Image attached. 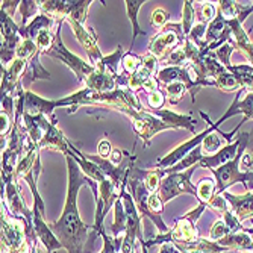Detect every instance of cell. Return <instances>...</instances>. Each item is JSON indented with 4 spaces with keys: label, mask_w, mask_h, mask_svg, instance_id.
<instances>
[{
    "label": "cell",
    "mask_w": 253,
    "mask_h": 253,
    "mask_svg": "<svg viewBox=\"0 0 253 253\" xmlns=\"http://www.w3.org/2000/svg\"><path fill=\"white\" fill-rule=\"evenodd\" d=\"M67 158V170H68V183H67V200L64 205V211L61 217L49 223L52 232L61 243L62 249L68 253H86V246L89 241V232L93 231V226H88L82 221L78 206L79 190L84 185H88L94 194V199L99 197V183L84 174L76 161L70 156Z\"/></svg>",
    "instance_id": "cell-1"
},
{
    "label": "cell",
    "mask_w": 253,
    "mask_h": 253,
    "mask_svg": "<svg viewBox=\"0 0 253 253\" xmlns=\"http://www.w3.org/2000/svg\"><path fill=\"white\" fill-rule=\"evenodd\" d=\"M125 116H127L132 122L135 133L144 141V147L150 146L152 138L167 129H187L190 132L196 130V122L191 116L185 114H176L170 109H159V111H136V109H122Z\"/></svg>",
    "instance_id": "cell-2"
},
{
    "label": "cell",
    "mask_w": 253,
    "mask_h": 253,
    "mask_svg": "<svg viewBox=\"0 0 253 253\" xmlns=\"http://www.w3.org/2000/svg\"><path fill=\"white\" fill-rule=\"evenodd\" d=\"M91 3L93 0H44V2H38L42 14L56 18L58 21L75 20L81 25H84L86 20Z\"/></svg>",
    "instance_id": "cell-3"
},
{
    "label": "cell",
    "mask_w": 253,
    "mask_h": 253,
    "mask_svg": "<svg viewBox=\"0 0 253 253\" xmlns=\"http://www.w3.org/2000/svg\"><path fill=\"white\" fill-rule=\"evenodd\" d=\"M61 26H62V21L61 20L56 21V38H55V42L50 47V50H47L44 55L62 61L76 75L79 82L85 84L89 79V76L94 73L96 67L88 64V62H85L84 59H81L79 56H76L75 53H72L70 50L65 47L64 41L61 40Z\"/></svg>",
    "instance_id": "cell-4"
},
{
    "label": "cell",
    "mask_w": 253,
    "mask_h": 253,
    "mask_svg": "<svg viewBox=\"0 0 253 253\" xmlns=\"http://www.w3.org/2000/svg\"><path fill=\"white\" fill-rule=\"evenodd\" d=\"M187 40L182 31L180 23H169L166 28L161 29L158 35L153 37V40L149 44V53L158 58L159 61H164L170 53L177 50L185 44Z\"/></svg>",
    "instance_id": "cell-5"
},
{
    "label": "cell",
    "mask_w": 253,
    "mask_h": 253,
    "mask_svg": "<svg viewBox=\"0 0 253 253\" xmlns=\"http://www.w3.org/2000/svg\"><path fill=\"white\" fill-rule=\"evenodd\" d=\"M127 187L130 188V193H132V197H133V202L136 205V210L140 212V215L143 217H147L153 221V224L158 227L159 234H166L169 232L170 229L169 226L164 223L163 217L159 214H155L150 211L149 208V197H150V193L147 191L146 185L143 179L140 177V174L136 173V169L135 166L130 169V174H129V179H127Z\"/></svg>",
    "instance_id": "cell-6"
},
{
    "label": "cell",
    "mask_w": 253,
    "mask_h": 253,
    "mask_svg": "<svg viewBox=\"0 0 253 253\" xmlns=\"http://www.w3.org/2000/svg\"><path fill=\"white\" fill-rule=\"evenodd\" d=\"M199 164L191 167L187 171H180V173H171L163 177L161 180V187L158 190V196L164 205L170 202L171 199L180 196V194H191L197 197V188L191 183V176L197 170Z\"/></svg>",
    "instance_id": "cell-7"
},
{
    "label": "cell",
    "mask_w": 253,
    "mask_h": 253,
    "mask_svg": "<svg viewBox=\"0 0 253 253\" xmlns=\"http://www.w3.org/2000/svg\"><path fill=\"white\" fill-rule=\"evenodd\" d=\"M200 116H202V119L203 120H206L208 122L211 126L208 127V129H205L203 132H200V133H197V135H194L191 140H188L187 143H183V144H180V146H177L176 149H173L169 155H166L163 159H158L156 161V164H155V169H158V170H167V169H170V167H173V166H176L177 163H180V161L185 158L190 152H193L196 147H199L202 143H203V140L206 136H208L210 133H212V132H215V130H218V126L220 125H217V123H212L211 122V119L206 116L205 112H200Z\"/></svg>",
    "instance_id": "cell-8"
},
{
    "label": "cell",
    "mask_w": 253,
    "mask_h": 253,
    "mask_svg": "<svg viewBox=\"0 0 253 253\" xmlns=\"http://www.w3.org/2000/svg\"><path fill=\"white\" fill-rule=\"evenodd\" d=\"M199 229L197 223L190 220L187 215H182L176 220L174 226L166 234H158L153 240L143 241L147 247L158 246V244H166V243H193L199 240Z\"/></svg>",
    "instance_id": "cell-9"
},
{
    "label": "cell",
    "mask_w": 253,
    "mask_h": 253,
    "mask_svg": "<svg viewBox=\"0 0 253 253\" xmlns=\"http://www.w3.org/2000/svg\"><path fill=\"white\" fill-rule=\"evenodd\" d=\"M0 23H2V67H8L17 53V47L21 42L20 37V26H17L12 17L2 11L0 15Z\"/></svg>",
    "instance_id": "cell-10"
},
{
    "label": "cell",
    "mask_w": 253,
    "mask_h": 253,
    "mask_svg": "<svg viewBox=\"0 0 253 253\" xmlns=\"http://www.w3.org/2000/svg\"><path fill=\"white\" fill-rule=\"evenodd\" d=\"M68 23H70V26L79 41V44L84 47V50L86 52L88 55V59H89V64L91 65H97L102 59H103V55L99 49L97 45V38H96V34L94 31L91 28H86L84 25H81V23L75 21V20H67Z\"/></svg>",
    "instance_id": "cell-11"
},
{
    "label": "cell",
    "mask_w": 253,
    "mask_h": 253,
    "mask_svg": "<svg viewBox=\"0 0 253 253\" xmlns=\"http://www.w3.org/2000/svg\"><path fill=\"white\" fill-rule=\"evenodd\" d=\"M5 185V194H6V205L9 206L11 214L25 220L26 224L34 227V214L32 210H29L25 205V200H23L21 194H20V188L17 185V180H8V182H2Z\"/></svg>",
    "instance_id": "cell-12"
},
{
    "label": "cell",
    "mask_w": 253,
    "mask_h": 253,
    "mask_svg": "<svg viewBox=\"0 0 253 253\" xmlns=\"http://www.w3.org/2000/svg\"><path fill=\"white\" fill-rule=\"evenodd\" d=\"M241 144V135H238V138L234 143H229L226 144L223 149H220L217 153L211 155V156H203L202 161L199 163V167H205V169H211L215 170L227 163L234 161L238 155V149Z\"/></svg>",
    "instance_id": "cell-13"
},
{
    "label": "cell",
    "mask_w": 253,
    "mask_h": 253,
    "mask_svg": "<svg viewBox=\"0 0 253 253\" xmlns=\"http://www.w3.org/2000/svg\"><path fill=\"white\" fill-rule=\"evenodd\" d=\"M58 108L56 100H45L32 91L26 89L25 93V114H31V116H45V117H53V111Z\"/></svg>",
    "instance_id": "cell-14"
},
{
    "label": "cell",
    "mask_w": 253,
    "mask_h": 253,
    "mask_svg": "<svg viewBox=\"0 0 253 253\" xmlns=\"http://www.w3.org/2000/svg\"><path fill=\"white\" fill-rule=\"evenodd\" d=\"M223 196L227 200V203L231 205V211L240 221L253 218V193H247L244 196H237V194H231V193L224 191Z\"/></svg>",
    "instance_id": "cell-15"
},
{
    "label": "cell",
    "mask_w": 253,
    "mask_h": 253,
    "mask_svg": "<svg viewBox=\"0 0 253 253\" xmlns=\"http://www.w3.org/2000/svg\"><path fill=\"white\" fill-rule=\"evenodd\" d=\"M41 149L58 150L64 155H67L68 150H70V147H68V140L64 136V133L56 127V117H53L49 130L45 132L41 143L38 144V150H41Z\"/></svg>",
    "instance_id": "cell-16"
},
{
    "label": "cell",
    "mask_w": 253,
    "mask_h": 253,
    "mask_svg": "<svg viewBox=\"0 0 253 253\" xmlns=\"http://www.w3.org/2000/svg\"><path fill=\"white\" fill-rule=\"evenodd\" d=\"M55 25V18L45 15V14H38L28 26L25 28H20V37L23 40H32L35 41L38 34L44 29H50Z\"/></svg>",
    "instance_id": "cell-17"
},
{
    "label": "cell",
    "mask_w": 253,
    "mask_h": 253,
    "mask_svg": "<svg viewBox=\"0 0 253 253\" xmlns=\"http://www.w3.org/2000/svg\"><path fill=\"white\" fill-rule=\"evenodd\" d=\"M40 56H41V52H38L28 64V70L25 73V76H23L21 79V85L23 88H28L34 81L37 79H45V81H50V75L49 72L44 70V67L41 65V61H40Z\"/></svg>",
    "instance_id": "cell-18"
},
{
    "label": "cell",
    "mask_w": 253,
    "mask_h": 253,
    "mask_svg": "<svg viewBox=\"0 0 253 253\" xmlns=\"http://www.w3.org/2000/svg\"><path fill=\"white\" fill-rule=\"evenodd\" d=\"M220 246L226 247L227 250H253V237L246 232H237V234H229L227 237L217 241Z\"/></svg>",
    "instance_id": "cell-19"
},
{
    "label": "cell",
    "mask_w": 253,
    "mask_h": 253,
    "mask_svg": "<svg viewBox=\"0 0 253 253\" xmlns=\"http://www.w3.org/2000/svg\"><path fill=\"white\" fill-rule=\"evenodd\" d=\"M126 3V11H127V18L130 20L132 23V42H130V47H129V52H132L133 49V44H135V40L138 35H147L141 28H140V23H138V11L140 8L146 3L144 0H127Z\"/></svg>",
    "instance_id": "cell-20"
},
{
    "label": "cell",
    "mask_w": 253,
    "mask_h": 253,
    "mask_svg": "<svg viewBox=\"0 0 253 253\" xmlns=\"http://www.w3.org/2000/svg\"><path fill=\"white\" fill-rule=\"evenodd\" d=\"M135 169H136V173L140 174V177L143 179L147 191L150 194L158 193V190L161 187V180H163V177H164L163 171L158 170V169H155V170H141L138 167H135Z\"/></svg>",
    "instance_id": "cell-21"
},
{
    "label": "cell",
    "mask_w": 253,
    "mask_h": 253,
    "mask_svg": "<svg viewBox=\"0 0 253 253\" xmlns=\"http://www.w3.org/2000/svg\"><path fill=\"white\" fill-rule=\"evenodd\" d=\"M114 211H116V217H114V223L111 224V234L114 238H119V235L122 232H126V223H127L122 197L116 202V205H114Z\"/></svg>",
    "instance_id": "cell-22"
},
{
    "label": "cell",
    "mask_w": 253,
    "mask_h": 253,
    "mask_svg": "<svg viewBox=\"0 0 253 253\" xmlns=\"http://www.w3.org/2000/svg\"><path fill=\"white\" fill-rule=\"evenodd\" d=\"M217 196V182L211 177H205L197 183V199L200 203L208 205Z\"/></svg>",
    "instance_id": "cell-23"
},
{
    "label": "cell",
    "mask_w": 253,
    "mask_h": 253,
    "mask_svg": "<svg viewBox=\"0 0 253 253\" xmlns=\"http://www.w3.org/2000/svg\"><path fill=\"white\" fill-rule=\"evenodd\" d=\"M235 102H237L240 114H244V119H243L244 123L253 119V93H247L246 89H240Z\"/></svg>",
    "instance_id": "cell-24"
},
{
    "label": "cell",
    "mask_w": 253,
    "mask_h": 253,
    "mask_svg": "<svg viewBox=\"0 0 253 253\" xmlns=\"http://www.w3.org/2000/svg\"><path fill=\"white\" fill-rule=\"evenodd\" d=\"M153 78H155V75L152 72H149L146 67H141L140 70H136L132 76H129L127 88L135 93V91H138V89H143L144 85Z\"/></svg>",
    "instance_id": "cell-25"
},
{
    "label": "cell",
    "mask_w": 253,
    "mask_h": 253,
    "mask_svg": "<svg viewBox=\"0 0 253 253\" xmlns=\"http://www.w3.org/2000/svg\"><path fill=\"white\" fill-rule=\"evenodd\" d=\"M182 31H183V35L185 38L190 35L193 26L196 25V15H194V6H193V2H185L183 3V9H182Z\"/></svg>",
    "instance_id": "cell-26"
},
{
    "label": "cell",
    "mask_w": 253,
    "mask_h": 253,
    "mask_svg": "<svg viewBox=\"0 0 253 253\" xmlns=\"http://www.w3.org/2000/svg\"><path fill=\"white\" fill-rule=\"evenodd\" d=\"M215 86L223 89V91H240L243 89L241 81L231 72H226L224 75H221L217 81H215Z\"/></svg>",
    "instance_id": "cell-27"
},
{
    "label": "cell",
    "mask_w": 253,
    "mask_h": 253,
    "mask_svg": "<svg viewBox=\"0 0 253 253\" xmlns=\"http://www.w3.org/2000/svg\"><path fill=\"white\" fill-rule=\"evenodd\" d=\"M18 11L21 14V26L20 28L28 26V20L31 17H37L38 12H41L38 2H32V0H29V2H28V0H23V2H20Z\"/></svg>",
    "instance_id": "cell-28"
},
{
    "label": "cell",
    "mask_w": 253,
    "mask_h": 253,
    "mask_svg": "<svg viewBox=\"0 0 253 253\" xmlns=\"http://www.w3.org/2000/svg\"><path fill=\"white\" fill-rule=\"evenodd\" d=\"M38 52L40 50H38V45H37L35 41H32V40H21V42L18 44V47H17L15 58L25 59V61H31Z\"/></svg>",
    "instance_id": "cell-29"
},
{
    "label": "cell",
    "mask_w": 253,
    "mask_h": 253,
    "mask_svg": "<svg viewBox=\"0 0 253 253\" xmlns=\"http://www.w3.org/2000/svg\"><path fill=\"white\" fill-rule=\"evenodd\" d=\"M141 67H143V56H136L130 52L125 53L122 59V68L126 75L132 76L136 70H140Z\"/></svg>",
    "instance_id": "cell-30"
},
{
    "label": "cell",
    "mask_w": 253,
    "mask_h": 253,
    "mask_svg": "<svg viewBox=\"0 0 253 253\" xmlns=\"http://www.w3.org/2000/svg\"><path fill=\"white\" fill-rule=\"evenodd\" d=\"M166 88V94H167V99L171 105H177L183 94H185V91H187V86L183 85L182 82H171L169 85L164 86Z\"/></svg>",
    "instance_id": "cell-31"
},
{
    "label": "cell",
    "mask_w": 253,
    "mask_h": 253,
    "mask_svg": "<svg viewBox=\"0 0 253 253\" xmlns=\"http://www.w3.org/2000/svg\"><path fill=\"white\" fill-rule=\"evenodd\" d=\"M220 136H221V135H220L217 130L206 136L205 140H203V143L200 144L203 153H208V156L217 153V152L221 149V138H220Z\"/></svg>",
    "instance_id": "cell-32"
},
{
    "label": "cell",
    "mask_w": 253,
    "mask_h": 253,
    "mask_svg": "<svg viewBox=\"0 0 253 253\" xmlns=\"http://www.w3.org/2000/svg\"><path fill=\"white\" fill-rule=\"evenodd\" d=\"M55 38H56V34H53L50 29H44V31H41V32L38 34L37 40H35V42H37V45H38V50H40L41 53H45L47 50H50V47H52L53 42H55Z\"/></svg>",
    "instance_id": "cell-33"
},
{
    "label": "cell",
    "mask_w": 253,
    "mask_h": 253,
    "mask_svg": "<svg viewBox=\"0 0 253 253\" xmlns=\"http://www.w3.org/2000/svg\"><path fill=\"white\" fill-rule=\"evenodd\" d=\"M217 6L211 2H203L200 5V15H199V23H205V25H208V23L214 21L215 17H217Z\"/></svg>",
    "instance_id": "cell-34"
},
{
    "label": "cell",
    "mask_w": 253,
    "mask_h": 253,
    "mask_svg": "<svg viewBox=\"0 0 253 253\" xmlns=\"http://www.w3.org/2000/svg\"><path fill=\"white\" fill-rule=\"evenodd\" d=\"M102 238H103V249L100 253H120L123 238L120 237L114 238L112 235H108V234H102Z\"/></svg>",
    "instance_id": "cell-35"
},
{
    "label": "cell",
    "mask_w": 253,
    "mask_h": 253,
    "mask_svg": "<svg viewBox=\"0 0 253 253\" xmlns=\"http://www.w3.org/2000/svg\"><path fill=\"white\" fill-rule=\"evenodd\" d=\"M164 103H166V94L161 89H156V91H153V93H149V96H147V105H149V109L150 111H159V109H163Z\"/></svg>",
    "instance_id": "cell-36"
},
{
    "label": "cell",
    "mask_w": 253,
    "mask_h": 253,
    "mask_svg": "<svg viewBox=\"0 0 253 253\" xmlns=\"http://www.w3.org/2000/svg\"><path fill=\"white\" fill-rule=\"evenodd\" d=\"M234 53V47H232V44L231 42H224L221 47H218L215 50V56L221 61V64L226 67V70L229 67H231V55Z\"/></svg>",
    "instance_id": "cell-37"
},
{
    "label": "cell",
    "mask_w": 253,
    "mask_h": 253,
    "mask_svg": "<svg viewBox=\"0 0 253 253\" xmlns=\"http://www.w3.org/2000/svg\"><path fill=\"white\" fill-rule=\"evenodd\" d=\"M169 20H170V14L163 9V8H155L152 12V25L155 28H166L169 25Z\"/></svg>",
    "instance_id": "cell-38"
},
{
    "label": "cell",
    "mask_w": 253,
    "mask_h": 253,
    "mask_svg": "<svg viewBox=\"0 0 253 253\" xmlns=\"http://www.w3.org/2000/svg\"><path fill=\"white\" fill-rule=\"evenodd\" d=\"M229 234H231V231H229V227H227L226 223L220 218V220L215 221V224L212 226L211 232H210V238H211V241H220L221 238L227 237Z\"/></svg>",
    "instance_id": "cell-39"
},
{
    "label": "cell",
    "mask_w": 253,
    "mask_h": 253,
    "mask_svg": "<svg viewBox=\"0 0 253 253\" xmlns=\"http://www.w3.org/2000/svg\"><path fill=\"white\" fill-rule=\"evenodd\" d=\"M143 67H146L149 72H152L155 76H156V73L159 72V59L158 58H155L153 55H150V53H146L144 56H143Z\"/></svg>",
    "instance_id": "cell-40"
},
{
    "label": "cell",
    "mask_w": 253,
    "mask_h": 253,
    "mask_svg": "<svg viewBox=\"0 0 253 253\" xmlns=\"http://www.w3.org/2000/svg\"><path fill=\"white\" fill-rule=\"evenodd\" d=\"M149 208H150V211H152V212H155V214H159V215H161V212H163L164 203L161 202V199H159L158 193H155V194H150V197H149Z\"/></svg>",
    "instance_id": "cell-41"
},
{
    "label": "cell",
    "mask_w": 253,
    "mask_h": 253,
    "mask_svg": "<svg viewBox=\"0 0 253 253\" xmlns=\"http://www.w3.org/2000/svg\"><path fill=\"white\" fill-rule=\"evenodd\" d=\"M112 147H111V144H109V141H106V140H103V141H100L99 143V156L100 158H103V159H108V158H111V155H112Z\"/></svg>",
    "instance_id": "cell-42"
},
{
    "label": "cell",
    "mask_w": 253,
    "mask_h": 253,
    "mask_svg": "<svg viewBox=\"0 0 253 253\" xmlns=\"http://www.w3.org/2000/svg\"><path fill=\"white\" fill-rule=\"evenodd\" d=\"M240 167L243 171H253V153L252 155H243Z\"/></svg>",
    "instance_id": "cell-43"
},
{
    "label": "cell",
    "mask_w": 253,
    "mask_h": 253,
    "mask_svg": "<svg viewBox=\"0 0 253 253\" xmlns=\"http://www.w3.org/2000/svg\"><path fill=\"white\" fill-rule=\"evenodd\" d=\"M20 6V2H2V11L6 12L8 15L12 17V14L15 12V9Z\"/></svg>",
    "instance_id": "cell-44"
},
{
    "label": "cell",
    "mask_w": 253,
    "mask_h": 253,
    "mask_svg": "<svg viewBox=\"0 0 253 253\" xmlns=\"http://www.w3.org/2000/svg\"><path fill=\"white\" fill-rule=\"evenodd\" d=\"M159 253H183V252H180L173 243H166V244H163V247H161Z\"/></svg>",
    "instance_id": "cell-45"
}]
</instances>
